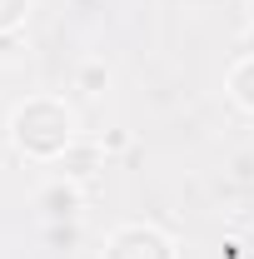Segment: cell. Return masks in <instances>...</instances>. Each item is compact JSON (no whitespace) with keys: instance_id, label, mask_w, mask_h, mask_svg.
<instances>
[{"instance_id":"obj_8","label":"cell","mask_w":254,"mask_h":259,"mask_svg":"<svg viewBox=\"0 0 254 259\" xmlns=\"http://www.w3.org/2000/svg\"><path fill=\"white\" fill-rule=\"evenodd\" d=\"M244 10H249V25H254V0H244Z\"/></svg>"},{"instance_id":"obj_5","label":"cell","mask_w":254,"mask_h":259,"mask_svg":"<svg viewBox=\"0 0 254 259\" xmlns=\"http://www.w3.org/2000/svg\"><path fill=\"white\" fill-rule=\"evenodd\" d=\"M75 90L105 95V90H110V65H105V60H80V70H75Z\"/></svg>"},{"instance_id":"obj_1","label":"cell","mask_w":254,"mask_h":259,"mask_svg":"<svg viewBox=\"0 0 254 259\" xmlns=\"http://www.w3.org/2000/svg\"><path fill=\"white\" fill-rule=\"evenodd\" d=\"M10 135L35 160H60L70 150V140H75V115L55 100H30V105H20L10 115Z\"/></svg>"},{"instance_id":"obj_3","label":"cell","mask_w":254,"mask_h":259,"mask_svg":"<svg viewBox=\"0 0 254 259\" xmlns=\"http://www.w3.org/2000/svg\"><path fill=\"white\" fill-rule=\"evenodd\" d=\"M40 209H45L50 220H75V214H80V185H70V180L45 185V190H40Z\"/></svg>"},{"instance_id":"obj_7","label":"cell","mask_w":254,"mask_h":259,"mask_svg":"<svg viewBox=\"0 0 254 259\" xmlns=\"http://www.w3.org/2000/svg\"><path fill=\"white\" fill-rule=\"evenodd\" d=\"M239 55H254V25H249L244 35H239Z\"/></svg>"},{"instance_id":"obj_2","label":"cell","mask_w":254,"mask_h":259,"mask_svg":"<svg viewBox=\"0 0 254 259\" xmlns=\"http://www.w3.org/2000/svg\"><path fill=\"white\" fill-rule=\"evenodd\" d=\"M100 160H105V145L100 140H70V150L55 160V169H60V180H70V185H85V180H95Z\"/></svg>"},{"instance_id":"obj_4","label":"cell","mask_w":254,"mask_h":259,"mask_svg":"<svg viewBox=\"0 0 254 259\" xmlns=\"http://www.w3.org/2000/svg\"><path fill=\"white\" fill-rule=\"evenodd\" d=\"M229 95H234L239 110L254 115V55H239V65L229 70Z\"/></svg>"},{"instance_id":"obj_6","label":"cell","mask_w":254,"mask_h":259,"mask_svg":"<svg viewBox=\"0 0 254 259\" xmlns=\"http://www.w3.org/2000/svg\"><path fill=\"white\" fill-rule=\"evenodd\" d=\"M100 145H105V150H125V145H130V135H125V130H110Z\"/></svg>"}]
</instances>
